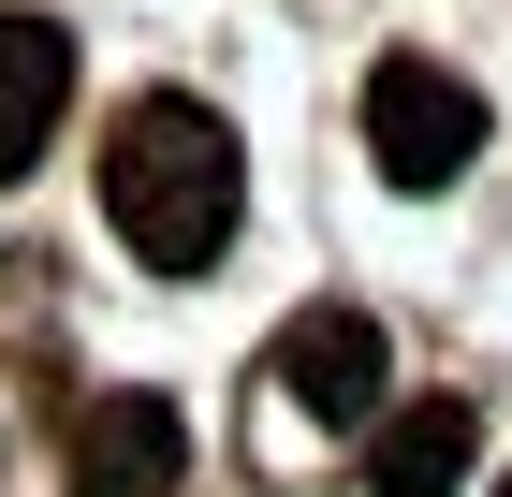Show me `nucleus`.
<instances>
[{
  "label": "nucleus",
  "mask_w": 512,
  "mask_h": 497,
  "mask_svg": "<svg viewBox=\"0 0 512 497\" xmlns=\"http://www.w3.org/2000/svg\"><path fill=\"white\" fill-rule=\"evenodd\" d=\"M103 220H118V249L147 278H205L235 249V220H249L235 117L191 103V88H132V103L103 117Z\"/></svg>",
  "instance_id": "f257e3e1"
},
{
  "label": "nucleus",
  "mask_w": 512,
  "mask_h": 497,
  "mask_svg": "<svg viewBox=\"0 0 512 497\" xmlns=\"http://www.w3.org/2000/svg\"><path fill=\"white\" fill-rule=\"evenodd\" d=\"M366 161H381L395 191H454L483 161V88L454 59H381L366 74Z\"/></svg>",
  "instance_id": "f03ea898"
},
{
  "label": "nucleus",
  "mask_w": 512,
  "mask_h": 497,
  "mask_svg": "<svg viewBox=\"0 0 512 497\" xmlns=\"http://www.w3.org/2000/svg\"><path fill=\"white\" fill-rule=\"evenodd\" d=\"M278 395H293V424H337V439H352V424H381L395 410V351H381V307H293V322H278V366H264Z\"/></svg>",
  "instance_id": "7ed1b4c3"
},
{
  "label": "nucleus",
  "mask_w": 512,
  "mask_h": 497,
  "mask_svg": "<svg viewBox=\"0 0 512 497\" xmlns=\"http://www.w3.org/2000/svg\"><path fill=\"white\" fill-rule=\"evenodd\" d=\"M176 468H191L176 395H88V424H74V497H176Z\"/></svg>",
  "instance_id": "20e7f679"
},
{
  "label": "nucleus",
  "mask_w": 512,
  "mask_h": 497,
  "mask_svg": "<svg viewBox=\"0 0 512 497\" xmlns=\"http://www.w3.org/2000/svg\"><path fill=\"white\" fill-rule=\"evenodd\" d=\"M59 117H74V30L59 15H0V191L59 147Z\"/></svg>",
  "instance_id": "39448f33"
},
{
  "label": "nucleus",
  "mask_w": 512,
  "mask_h": 497,
  "mask_svg": "<svg viewBox=\"0 0 512 497\" xmlns=\"http://www.w3.org/2000/svg\"><path fill=\"white\" fill-rule=\"evenodd\" d=\"M483 468V410L469 395H395L381 424H366V483L381 497H454Z\"/></svg>",
  "instance_id": "423d86ee"
},
{
  "label": "nucleus",
  "mask_w": 512,
  "mask_h": 497,
  "mask_svg": "<svg viewBox=\"0 0 512 497\" xmlns=\"http://www.w3.org/2000/svg\"><path fill=\"white\" fill-rule=\"evenodd\" d=\"M498 497H512V468H498Z\"/></svg>",
  "instance_id": "0eeeda50"
}]
</instances>
